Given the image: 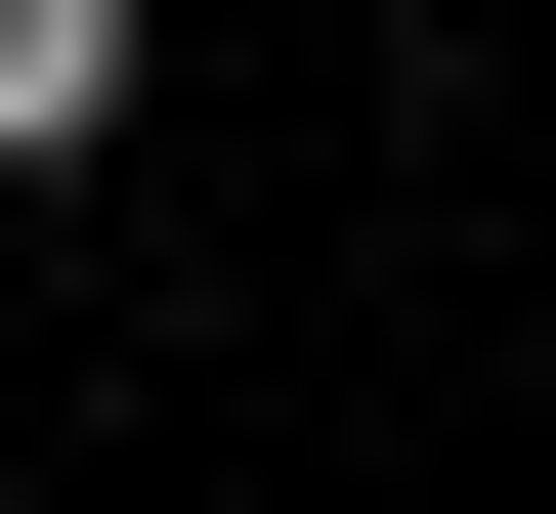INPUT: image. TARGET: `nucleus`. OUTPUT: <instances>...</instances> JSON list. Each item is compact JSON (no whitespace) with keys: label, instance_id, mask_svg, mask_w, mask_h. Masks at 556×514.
<instances>
[{"label":"nucleus","instance_id":"f257e3e1","mask_svg":"<svg viewBox=\"0 0 556 514\" xmlns=\"http://www.w3.org/2000/svg\"><path fill=\"white\" fill-rule=\"evenodd\" d=\"M129 129V0H0V172H86Z\"/></svg>","mask_w":556,"mask_h":514}]
</instances>
